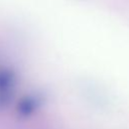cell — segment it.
I'll return each instance as SVG.
<instances>
[{
    "label": "cell",
    "mask_w": 129,
    "mask_h": 129,
    "mask_svg": "<svg viewBox=\"0 0 129 129\" xmlns=\"http://www.w3.org/2000/svg\"><path fill=\"white\" fill-rule=\"evenodd\" d=\"M36 107H37V100H35L34 98H27L21 103L19 107V111L21 112L22 115H29L35 110Z\"/></svg>",
    "instance_id": "cell-1"
}]
</instances>
